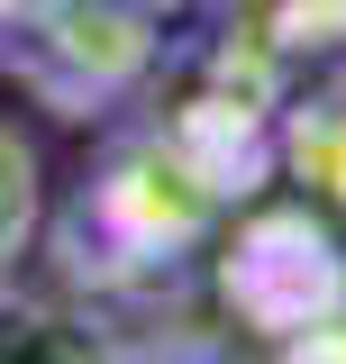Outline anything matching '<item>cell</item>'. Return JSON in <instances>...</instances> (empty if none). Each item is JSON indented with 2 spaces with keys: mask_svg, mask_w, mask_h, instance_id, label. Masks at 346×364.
<instances>
[{
  "mask_svg": "<svg viewBox=\"0 0 346 364\" xmlns=\"http://www.w3.org/2000/svg\"><path fill=\"white\" fill-rule=\"evenodd\" d=\"M37 146L19 128H0V273L28 255V237H37Z\"/></svg>",
  "mask_w": 346,
  "mask_h": 364,
  "instance_id": "cell-2",
  "label": "cell"
},
{
  "mask_svg": "<svg viewBox=\"0 0 346 364\" xmlns=\"http://www.w3.org/2000/svg\"><path fill=\"white\" fill-rule=\"evenodd\" d=\"M0 364H110V355H100V337L83 318H64L55 301L0 291Z\"/></svg>",
  "mask_w": 346,
  "mask_h": 364,
  "instance_id": "cell-1",
  "label": "cell"
}]
</instances>
